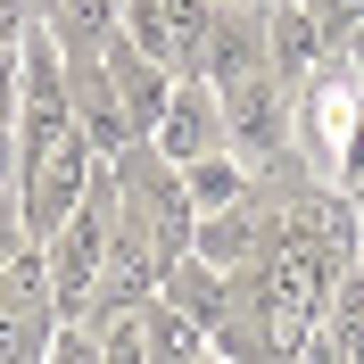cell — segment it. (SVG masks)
I'll use <instances>...</instances> for the list:
<instances>
[{"instance_id":"6da1fadb","label":"cell","mask_w":364,"mask_h":364,"mask_svg":"<svg viewBox=\"0 0 364 364\" xmlns=\"http://www.w3.org/2000/svg\"><path fill=\"white\" fill-rule=\"evenodd\" d=\"M91 182H100V149H91L75 124H67L58 141H42V149H25L17 199H25V232H33V249H42L50 232H58L75 207L91 199Z\"/></svg>"},{"instance_id":"7a4b0ae2","label":"cell","mask_w":364,"mask_h":364,"mask_svg":"<svg viewBox=\"0 0 364 364\" xmlns=\"http://www.w3.org/2000/svg\"><path fill=\"white\" fill-rule=\"evenodd\" d=\"M215 100H224V149L249 174L290 166V83L282 75H249V83L215 91Z\"/></svg>"},{"instance_id":"3957f363","label":"cell","mask_w":364,"mask_h":364,"mask_svg":"<svg viewBox=\"0 0 364 364\" xmlns=\"http://www.w3.org/2000/svg\"><path fill=\"white\" fill-rule=\"evenodd\" d=\"M249 75H273V33H265V0H215V17L199 33V58H191V83L232 91Z\"/></svg>"},{"instance_id":"277c9868","label":"cell","mask_w":364,"mask_h":364,"mask_svg":"<svg viewBox=\"0 0 364 364\" xmlns=\"http://www.w3.org/2000/svg\"><path fill=\"white\" fill-rule=\"evenodd\" d=\"M207 17H215V0H124V25H116V33H124L141 58H158V67L191 75Z\"/></svg>"},{"instance_id":"5b68a950","label":"cell","mask_w":364,"mask_h":364,"mask_svg":"<svg viewBox=\"0 0 364 364\" xmlns=\"http://www.w3.org/2000/svg\"><path fill=\"white\" fill-rule=\"evenodd\" d=\"M67 116H75V133H83L100 158L141 149V124H133V108L116 100V83H108L100 58H67Z\"/></svg>"},{"instance_id":"8992f818","label":"cell","mask_w":364,"mask_h":364,"mask_svg":"<svg viewBox=\"0 0 364 364\" xmlns=\"http://www.w3.org/2000/svg\"><path fill=\"white\" fill-rule=\"evenodd\" d=\"M149 149H158L166 166H191V158H207V149H224V100L182 75L174 100H166V116H158V133H149Z\"/></svg>"},{"instance_id":"52a82bcc","label":"cell","mask_w":364,"mask_h":364,"mask_svg":"<svg viewBox=\"0 0 364 364\" xmlns=\"http://www.w3.org/2000/svg\"><path fill=\"white\" fill-rule=\"evenodd\" d=\"M265 232H273V215H265V199H257V182H249V199H240V207H215V215H199V232H191V257H207L215 273H249V265H257V249H265Z\"/></svg>"},{"instance_id":"ba28073f","label":"cell","mask_w":364,"mask_h":364,"mask_svg":"<svg viewBox=\"0 0 364 364\" xmlns=\"http://www.w3.org/2000/svg\"><path fill=\"white\" fill-rule=\"evenodd\" d=\"M91 58H100V67H108V83H116V100H124V108H133V124H141V141L158 133V116H166V100H174V83L182 75L174 67H158V58H141L133 42H124V33H116L108 50H91Z\"/></svg>"},{"instance_id":"9c48e42d","label":"cell","mask_w":364,"mask_h":364,"mask_svg":"<svg viewBox=\"0 0 364 364\" xmlns=\"http://www.w3.org/2000/svg\"><path fill=\"white\" fill-rule=\"evenodd\" d=\"M265 33H273V75L282 83H306V75L331 58V42H323V17H315V0H265Z\"/></svg>"},{"instance_id":"30bf717a","label":"cell","mask_w":364,"mask_h":364,"mask_svg":"<svg viewBox=\"0 0 364 364\" xmlns=\"http://www.w3.org/2000/svg\"><path fill=\"white\" fill-rule=\"evenodd\" d=\"M158 298H166V306H174V315H191V323H199V331H215V323H224L232 306H240V282H232V273H215V265H207V257H191V249H182L174 265H166Z\"/></svg>"},{"instance_id":"8fae6325","label":"cell","mask_w":364,"mask_h":364,"mask_svg":"<svg viewBox=\"0 0 364 364\" xmlns=\"http://www.w3.org/2000/svg\"><path fill=\"white\" fill-rule=\"evenodd\" d=\"M33 25H42L50 42L67 50V58H91V50H108V42H116L124 0H33Z\"/></svg>"},{"instance_id":"7c38bea8","label":"cell","mask_w":364,"mask_h":364,"mask_svg":"<svg viewBox=\"0 0 364 364\" xmlns=\"http://www.w3.org/2000/svg\"><path fill=\"white\" fill-rule=\"evenodd\" d=\"M174 174H182V191H191V207H199V215H215V207H240V199H249V166L232 158V149H207V158L174 166Z\"/></svg>"},{"instance_id":"4fadbf2b","label":"cell","mask_w":364,"mask_h":364,"mask_svg":"<svg viewBox=\"0 0 364 364\" xmlns=\"http://www.w3.org/2000/svg\"><path fill=\"white\" fill-rule=\"evenodd\" d=\"M141 348H149V364H199L207 356V331L191 315H174L166 298H149V306H141Z\"/></svg>"},{"instance_id":"5bb4252c","label":"cell","mask_w":364,"mask_h":364,"mask_svg":"<svg viewBox=\"0 0 364 364\" xmlns=\"http://www.w3.org/2000/svg\"><path fill=\"white\" fill-rule=\"evenodd\" d=\"M50 331H58V315H25V306L0 298V364H42Z\"/></svg>"},{"instance_id":"9a60e30c","label":"cell","mask_w":364,"mask_h":364,"mask_svg":"<svg viewBox=\"0 0 364 364\" xmlns=\"http://www.w3.org/2000/svg\"><path fill=\"white\" fill-rule=\"evenodd\" d=\"M100 331V364H149V348H141V315H108L91 323Z\"/></svg>"},{"instance_id":"2e32d148","label":"cell","mask_w":364,"mask_h":364,"mask_svg":"<svg viewBox=\"0 0 364 364\" xmlns=\"http://www.w3.org/2000/svg\"><path fill=\"white\" fill-rule=\"evenodd\" d=\"M42 364H100V331H91V323H58Z\"/></svg>"},{"instance_id":"e0dca14e","label":"cell","mask_w":364,"mask_h":364,"mask_svg":"<svg viewBox=\"0 0 364 364\" xmlns=\"http://www.w3.org/2000/svg\"><path fill=\"white\" fill-rule=\"evenodd\" d=\"M315 17H323V42H331V58H340V42L356 33V17H364V0H315Z\"/></svg>"},{"instance_id":"ac0fdd59","label":"cell","mask_w":364,"mask_h":364,"mask_svg":"<svg viewBox=\"0 0 364 364\" xmlns=\"http://www.w3.org/2000/svg\"><path fill=\"white\" fill-rule=\"evenodd\" d=\"M340 191L364 199V124H356V141H348V158H340Z\"/></svg>"},{"instance_id":"d6986e66","label":"cell","mask_w":364,"mask_h":364,"mask_svg":"<svg viewBox=\"0 0 364 364\" xmlns=\"http://www.w3.org/2000/svg\"><path fill=\"white\" fill-rule=\"evenodd\" d=\"M340 58H348V67L364 75V17H356V33H348V42H340Z\"/></svg>"},{"instance_id":"ffe728a7","label":"cell","mask_w":364,"mask_h":364,"mask_svg":"<svg viewBox=\"0 0 364 364\" xmlns=\"http://www.w3.org/2000/svg\"><path fill=\"white\" fill-rule=\"evenodd\" d=\"M356 273H364V199H356Z\"/></svg>"},{"instance_id":"44dd1931","label":"cell","mask_w":364,"mask_h":364,"mask_svg":"<svg viewBox=\"0 0 364 364\" xmlns=\"http://www.w3.org/2000/svg\"><path fill=\"white\" fill-rule=\"evenodd\" d=\"M199 364H224V356H215V348H207V356H199Z\"/></svg>"}]
</instances>
